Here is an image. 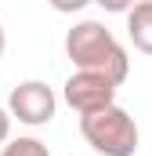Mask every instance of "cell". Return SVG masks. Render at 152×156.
<instances>
[{"label":"cell","instance_id":"obj_1","mask_svg":"<svg viewBox=\"0 0 152 156\" xmlns=\"http://www.w3.org/2000/svg\"><path fill=\"white\" fill-rule=\"evenodd\" d=\"M65 58L76 66V73H98L116 87L130 76L127 47L112 37L105 22H94V18L76 22L65 33Z\"/></svg>","mask_w":152,"mask_h":156},{"label":"cell","instance_id":"obj_2","mask_svg":"<svg viewBox=\"0 0 152 156\" xmlns=\"http://www.w3.org/2000/svg\"><path fill=\"white\" fill-rule=\"evenodd\" d=\"M80 134L102 156H134L138 142H141L138 120L123 105H109V109H98L91 116H80Z\"/></svg>","mask_w":152,"mask_h":156},{"label":"cell","instance_id":"obj_3","mask_svg":"<svg viewBox=\"0 0 152 156\" xmlns=\"http://www.w3.org/2000/svg\"><path fill=\"white\" fill-rule=\"evenodd\" d=\"M58 113V94L43 80H22L7 94V116L26 123V127H43Z\"/></svg>","mask_w":152,"mask_h":156},{"label":"cell","instance_id":"obj_4","mask_svg":"<svg viewBox=\"0 0 152 156\" xmlns=\"http://www.w3.org/2000/svg\"><path fill=\"white\" fill-rule=\"evenodd\" d=\"M62 102L73 109L76 116H91L98 109L116 105V83H109L98 73H73L62 83Z\"/></svg>","mask_w":152,"mask_h":156},{"label":"cell","instance_id":"obj_5","mask_svg":"<svg viewBox=\"0 0 152 156\" xmlns=\"http://www.w3.org/2000/svg\"><path fill=\"white\" fill-rule=\"evenodd\" d=\"M127 40L134 51L152 55V0H138L127 7Z\"/></svg>","mask_w":152,"mask_h":156},{"label":"cell","instance_id":"obj_6","mask_svg":"<svg viewBox=\"0 0 152 156\" xmlns=\"http://www.w3.org/2000/svg\"><path fill=\"white\" fill-rule=\"evenodd\" d=\"M0 156H51V149L40 138H33V134H22V138H11L0 149Z\"/></svg>","mask_w":152,"mask_h":156},{"label":"cell","instance_id":"obj_7","mask_svg":"<svg viewBox=\"0 0 152 156\" xmlns=\"http://www.w3.org/2000/svg\"><path fill=\"white\" fill-rule=\"evenodd\" d=\"M11 142V116H7V109H0V149Z\"/></svg>","mask_w":152,"mask_h":156},{"label":"cell","instance_id":"obj_8","mask_svg":"<svg viewBox=\"0 0 152 156\" xmlns=\"http://www.w3.org/2000/svg\"><path fill=\"white\" fill-rule=\"evenodd\" d=\"M4 47H7V33H4V26H0V58H4Z\"/></svg>","mask_w":152,"mask_h":156}]
</instances>
